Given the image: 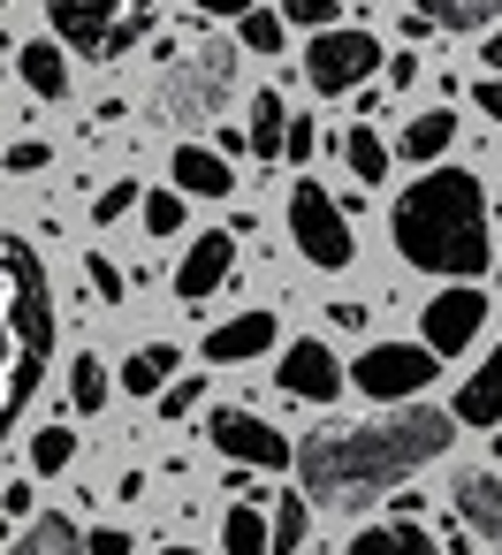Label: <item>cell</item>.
<instances>
[{"label": "cell", "mask_w": 502, "mask_h": 555, "mask_svg": "<svg viewBox=\"0 0 502 555\" xmlns=\"http://www.w3.org/2000/svg\"><path fill=\"white\" fill-rule=\"evenodd\" d=\"M282 153H289V160H297V168H305V160H312V153H320V130H312V122H305V115H289V130H282Z\"/></svg>", "instance_id": "34"}, {"label": "cell", "mask_w": 502, "mask_h": 555, "mask_svg": "<svg viewBox=\"0 0 502 555\" xmlns=\"http://www.w3.org/2000/svg\"><path fill=\"white\" fill-rule=\"evenodd\" d=\"M107 388H115V380H107V365H100V350H85V358H69V411H77V418H92V411L107 403Z\"/></svg>", "instance_id": "26"}, {"label": "cell", "mask_w": 502, "mask_h": 555, "mask_svg": "<svg viewBox=\"0 0 502 555\" xmlns=\"http://www.w3.org/2000/svg\"><path fill=\"white\" fill-rule=\"evenodd\" d=\"M54 39L69 54H107V31L123 24V0H47Z\"/></svg>", "instance_id": "11"}, {"label": "cell", "mask_w": 502, "mask_h": 555, "mask_svg": "<svg viewBox=\"0 0 502 555\" xmlns=\"http://www.w3.org/2000/svg\"><path fill=\"white\" fill-rule=\"evenodd\" d=\"M305 532H312V502H305V494H282V502L267 509V555H297Z\"/></svg>", "instance_id": "23"}, {"label": "cell", "mask_w": 502, "mask_h": 555, "mask_svg": "<svg viewBox=\"0 0 502 555\" xmlns=\"http://www.w3.org/2000/svg\"><path fill=\"white\" fill-rule=\"evenodd\" d=\"M274 380H282L289 396H305V403H335V396H343V365H335V350H327V343H312V335L282 350Z\"/></svg>", "instance_id": "10"}, {"label": "cell", "mask_w": 502, "mask_h": 555, "mask_svg": "<svg viewBox=\"0 0 502 555\" xmlns=\"http://www.w3.org/2000/svg\"><path fill=\"white\" fill-rule=\"evenodd\" d=\"M160 555H198V547H160Z\"/></svg>", "instance_id": "43"}, {"label": "cell", "mask_w": 502, "mask_h": 555, "mask_svg": "<svg viewBox=\"0 0 502 555\" xmlns=\"http://www.w3.org/2000/svg\"><path fill=\"white\" fill-rule=\"evenodd\" d=\"M85 282H92V297H100V305H123V289H130V274H123V267H107L100 251L85 259Z\"/></svg>", "instance_id": "31"}, {"label": "cell", "mask_w": 502, "mask_h": 555, "mask_svg": "<svg viewBox=\"0 0 502 555\" xmlns=\"http://www.w3.org/2000/svg\"><path fill=\"white\" fill-rule=\"evenodd\" d=\"M138 206H145V229H153V244L183 229V191H145Z\"/></svg>", "instance_id": "30"}, {"label": "cell", "mask_w": 502, "mask_h": 555, "mask_svg": "<svg viewBox=\"0 0 502 555\" xmlns=\"http://www.w3.org/2000/svg\"><path fill=\"white\" fill-rule=\"evenodd\" d=\"M54 365V289L24 236H0V434H9Z\"/></svg>", "instance_id": "3"}, {"label": "cell", "mask_w": 502, "mask_h": 555, "mask_svg": "<svg viewBox=\"0 0 502 555\" xmlns=\"http://www.w3.org/2000/svg\"><path fill=\"white\" fill-rule=\"evenodd\" d=\"M434 373H441V358H434L426 343H373V350L350 365V388H365L373 403H411Z\"/></svg>", "instance_id": "7"}, {"label": "cell", "mask_w": 502, "mask_h": 555, "mask_svg": "<svg viewBox=\"0 0 502 555\" xmlns=\"http://www.w3.org/2000/svg\"><path fill=\"white\" fill-rule=\"evenodd\" d=\"M229 92H236V47H191V54L160 77L153 115H160V122L198 130V122H214V115H221V100H229Z\"/></svg>", "instance_id": "4"}, {"label": "cell", "mask_w": 502, "mask_h": 555, "mask_svg": "<svg viewBox=\"0 0 502 555\" xmlns=\"http://www.w3.org/2000/svg\"><path fill=\"white\" fill-rule=\"evenodd\" d=\"M494 456H502V434H494Z\"/></svg>", "instance_id": "45"}, {"label": "cell", "mask_w": 502, "mask_h": 555, "mask_svg": "<svg viewBox=\"0 0 502 555\" xmlns=\"http://www.w3.org/2000/svg\"><path fill=\"white\" fill-rule=\"evenodd\" d=\"M449 441H456V418H449V411L403 403V411H381V418L320 426L312 441L289 449V464H297L312 509H343V517H350V509L381 502L388 487H403L419 464H434Z\"/></svg>", "instance_id": "1"}, {"label": "cell", "mask_w": 502, "mask_h": 555, "mask_svg": "<svg viewBox=\"0 0 502 555\" xmlns=\"http://www.w3.org/2000/svg\"><path fill=\"white\" fill-rule=\"evenodd\" d=\"M449 145H456V115L449 107H426V115L403 122V160H441Z\"/></svg>", "instance_id": "22"}, {"label": "cell", "mask_w": 502, "mask_h": 555, "mask_svg": "<svg viewBox=\"0 0 502 555\" xmlns=\"http://www.w3.org/2000/svg\"><path fill=\"white\" fill-rule=\"evenodd\" d=\"M221 547H229V555H267V509H259V502H236V509L221 517Z\"/></svg>", "instance_id": "27"}, {"label": "cell", "mask_w": 502, "mask_h": 555, "mask_svg": "<svg viewBox=\"0 0 502 555\" xmlns=\"http://www.w3.org/2000/svg\"><path fill=\"white\" fill-rule=\"evenodd\" d=\"M39 168H47V145H39V138L9 145V176H39Z\"/></svg>", "instance_id": "36"}, {"label": "cell", "mask_w": 502, "mask_h": 555, "mask_svg": "<svg viewBox=\"0 0 502 555\" xmlns=\"http://www.w3.org/2000/svg\"><path fill=\"white\" fill-rule=\"evenodd\" d=\"M138 198H145V191H138V183H107V191H100V198H92V221H100V229H107V221H123V214H130V206H138Z\"/></svg>", "instance_id": "32"}, {"label": "cell", "mask_w": 502, "mask_h": 555, "mask_svg": "<svg viewBox=\"0 0 502 555\" xmlns=\"http://www.w3.org/2000/svg\"><path fill=\"white\" fill-rule=\"evenodd\" d=\"M282 31H289V24H282L274 9H259V0H252V9L236 16V39H244V54H282Z\"/></svg>", "instance_id": "29"}, {"label": "cell", "mask_w": 502, "mask_h": 555, "mask_svg": "<svg viewBox=\"0 0 502 555\" xmlns=\"http://www.w3.org/2000/svg\"><path fill=\"white\" fill-rule=\"evenodd\" d=\"M343 555H441V547H434V532H426V525L396 517V525H365Z\"/></svg>", "instance_id": "20"}, {"label": "cell", "mask_w": 502, "mask_h": 555, "mask_svg": "<svg viewBox=\"0 0 502 555\" xmlns=\"http://www.w3.org/2000/svg\"><path fill=\"white\" fill-rule=\"evenodd\" d=\"M31 502H39V494H31V479H16V487H0V517H31Z\"/></svg>", "instance_id": "38"}, {"label": "cell", "mask_w": 502, "mask_h": 555, "mask_svg": "<svg viewBox=\"0 0 502 555\" xmlns=\"http://www.w3.org/2000/svg\"><path fill=\"white\" fill-rule=\"evenodd\" d=\"M176 365H183V350H176V343H145V350H130L123 388H130V396H160V388L176 380Z\"/></svg>", "instance_id": "21"}, {"label": "cell", "mask_w": 502, "mask_h": 555, "mask_svg": "<svg viewBox=\"0 0 502 555\" xmlns=\"http://www.w3.org/2000/svg\"><path fill=\"white\" fill-rule=\"evenodd\" d=\"M335 153H343V168H350L358 183H381V176H388V145H381V130H365V122H358V130H343V138H335Z\"/></svg>", "instance_id": "25"}, {"label": "cell", "mask_w": 502, "mask_h": 555, "mask_svg": "<svg viewBox=\"0 0 502 555\" xmlns=\"http://www.w3.org/2000/svg\"><path fill=\"white\" fill-rule=\"evenodd\" d=\"M244 9H252V0H198V16H214V24L221 16H244Z\"/></svg>", "instance_id": "41"}, {"label": "cell", "mask_w": 502, "mask_h": 555, "mask_svg": "<svg viewBox=\"0 0 502 555\" xmlns=\"http://www.w3.org/2000/svg\"><path fill=\"white\" fill-rule=\"evenodd\" d=\"M206 441H214L221 456H236L244 472H282V464H289L282 426H267V418H252V411H214V418H206Z\"/></svg>", "instance_id": "8"}, {"label": "cell", "mask_w": 502, "mask_h": 555, "mask_svg": "<svg viewBox=\"0 0 502 555\" xmlns=\"http://www.w3.org/2000/svg\"><path fill=\"white\" fill-rule=\"evenodd\" d=\"M388 85H396V92H403V85H419V62H411V54H396V62H388Z\"/></svg>", "instance_id": "40"}, {"label": "cell", "mask_w": 502, "mask_h": 555, "mask_svg": "<svg viewBox=\"0 0 502 555\" xmlns=\"http://www.w3.org/2000/svg\"><path fill=\"white\" fill-rule=\"evenodd\" d=\"M0 555H85V532H77L62 509H39L9 547H0Z\"/></svg>", "instance_id": "17"}, {"label": "cell", "mask_w": 502, "mask_h": 555, "mask_svg": "<svg viewBox=\"0 0 502 555\" xmlns=\"http://www.w3.org/2000/svg\"><path fill=\"white\" fill-rule=\"evenodd\" d=\"M343 9H335V0H282V24H305V31H327Z\"/></svg>", "instance_id": "33"}, {"label": "cell", "mask_w": 502, "mask_h": 555, "mask_svg": "<svg viewBox=\"0 0 502 555\" xmlns=\"http://www.w3.org/2000/svg\"><path fill=\"white\" fill-rule=\"evenodd\" d=\"M456 525L502 547V472H464L456 479Z\"/></svg>", "instance_id": "13"}, {"label": "cell", "mask_w": 502, "mask_h": 555, "mask_svg": "<svg viewBox=\"0 0 502 555\" xmlns=\"http://www.w3.org/2000/svg\"><path fill=\"white\" fill-rule=\"evenodd\" d=\"M373 69H381V39H373L365 24H327V31H312V47H305V85H312L320 100L358 92Z\"/></svg>", "instance_id": "5"}, {"label": "cell", "mask_w": 502, "mask_h": 555, "mask_svg": "<svg viewBox=\"0 0 502 555\" xmlns=\"http://www.w3.org/2000/svg\"><path fill=\"white\" fill-rule=\"evenodd\" d=\"M229 274H236V236H221V229H214V236H198V244L183 251V267H176V297L206 305Z\"/></svg>", "instance_id": "12"}, {"label": "cell", "mask_w": 502, "mask_h": 555, "mask_svg": "<svg viewBox=\"0 0 502 555\" xmlns=\"http://www.w3.org/2000/svg\"><path fill=\"white\" fill-rule=\"evenodd\" d=\"M85 555H130V532H123V525H100V532L85 540Z\"/></svg>", "instance_id": "37"}, {"label": "cell", "mask_w": 502, "mask_h": 555, "mask_svg": "<svg viewBox=\"0 0 502 555\" xmlns=\"http://www.w3.org/2000/svg\"><path fill=\"white\" fill-rule=\"evenodd\" d=\"M494 274H502V267H494Z\"/></svg>", "instance_id": "46"}, {"label": "cell", "mask_w": 502, "mask_h": 555, "mask_svg": "<svg viewBox=\"0 0 502 555\" xmlns=\"http://www.w3.org/2000/svg\"><path fill=\"white\" fill-rule=\"evenodd\" d=\"M388 236H396L403 267L441 274V282H472V274L494 259V244H487V191H479V176H472V168H434V176H419V183L396 198Z\"/></svg>", "instance_id": "2"}, {"label": "cell", "mask_w": 502, "mask_h": 555, "mask_svg": "<svg viewBox=\"0 0 502 555\" xmlns=\"http://www.w3.org/2000/svg\"><path fill=\"white\" fill-rule=\"evenodd\" d=\"M456 426H502V343L487 350V365H472V380L456 388Z\"/></svg>", "instance_id": "15"}, {"label": "cell", "mask_w": 502, "mask_h": 555, "mask_svg": "<svg viewBox=\"0 0 502 555\" xmlns=\"http://www.w3.org/2000/svg\"><path fill=\"white\" fill-rule=\"evenodd\" d=\"M479 327H487V297H479L472 282H449V289L426 305V350H434V358H456Z\"/></svg>", "instance_id": "9"}, {"label": "cell", "mask_w": 502, "mask_h": 555, "mask_svg": "<svg viewBox=\"0 0 502 555\" xmlns=\"http://www.w3.org/2000/svg\"><path fill=\"white\" fill-rule=\"evenodd\" d=\"M168 176H176L183 198H229V191H236V176H229V160H221L214 145H176Z\"/></svg>", "instance_id": "14"}, {"label": "cell", "mask_w": 502, "mask_h": 555, "mask_svg": "<svg viewBox=\"0 0 502 555\" xmlns=\"http://www.w3.org/2000/svg\"><path fill=\"white\" fill-rule=\"evenodd\" d=\"M419 16L434 31H487L502 16V0H419Z\"/></svg>", "instance_id": "24"}, {"label": "cell", "mask_w": 502, "mask_h": 555, "mask_svg": "<svg viewBox=\"0 0 502 555\" xmlns=\"http://www.w3.org/2000/svg\"><path fill=\"white\" fill-rule=\"evenodd\" d=\"M274 343V312H236V320H221L214 335H206V358L214 365H244V358H259Z\"/></svg>", "instance_id": "16"}, {"label": "cell", "mask_w": 502, "mask_h": 555, "mask_svg": "<svg viewBox=\"0 0 502 555\" xmlns=\"http://www.w3.org/2000/svg\"><path fill=\"white\" fill-rule=\"evenodd\" d=\"M198 396H206L198 380H168V388H160V418H191V411H198Z\"/></svg>", "instance_id": "35"}, {"label": "cell", "mask_w": 502, "mask_h": 555, "mask_svg": "<svg viewBox=\"0 0 502 555\" xmlns=\"http://www.w3.org/2000/svg\"><path fill=\"white\" fill-rule=\"evenodd\" d=\"M16 77H24L31 100H62V92H69V62H62V47H47V39L16 47Z\"/></svg>", "instance_id": "18"}, {"label": "cell", "mask_w": 502, "mask_h": 555, "mask_svg": "<svg viewBox=\"0 0 502 555\" xmlns=\"http://www.w3.org/2000/svg\"><path fill=\"white\" fill-rule=\"evenodd\" d=\"M0 547H9V517H0Z\"/></svg>", "instance_id": "44"}, {"label": "cell", "mask_w": 502, "mask_h": 555, "mask_svg": "<svg viewBox=\"0 0 502 555\" xmlns=\"http://www.w3.org/2000/svg\"><path fill=\"white\" fill-rule=\"evenodd\" d=\"M472 100H479V115H494V122H502V77H487Z\"/></svg>", "instance_id": "39"}, {"label": "cell", "mask_w": 502, "mask_h": 555, "mask_svg": "<svg viewBox=\"0 0 502 555\" xmlns=\"http://www.w3.org/2000/svg\"><path fill=\"white\" fill-rule=\"evenodd\" d=\"M289 236H297V251H305L312 267H327V274H343V267L358 259L350 214H343L320 183H297V191H289Z\"/></svg>", "instance_id": "6"}, {"label": "cell", "mask_w": 502, "mask_h": 555, "mask_svg": "<svg viewBox=\"0 0 502 555\" xmlns=\"http://www.w3.org/2000/svg\"><path fill=\"white\" fill-rule=\"evenodd\" d=\"M479 62H487V69H502V31H487V47H479Z\"/></svg>", "instance_id": "42"}, {"label": "cell", "mask_w": 502, "mask_h": 555, "mask_svg": "<svg viewBox=\"0 0 502 555\" xmlns=\"http://www.w3.org/2000/svg\"><path fill=\"white\" fill-rule=\"evenodd\" d=\"M282 130H289V107H282V92L267 85V92H252V122H244V145H252V160H282Z\"/></svg>", "instance_id": "19"}, {"label": "cell", "mask_w": 502, "mask_h": 555, "mask_svg": "<svg viewBox=\"0 0 502 555\" xmlns=\"http://www.w3.org/2000/svg\"><path fill=\"white\" fill-rule=\"evenodd\" d=\"M69 464H77V434H69V426H39V434H31V472L54 479V472H69Z\"/></svg>", "instance_id": "28"}]
</instances>
